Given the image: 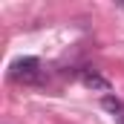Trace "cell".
Masks as SVG:
<instances>
[{"mask_svg":"<svg viewBox=\"0 0 124 124\" xmlns=\"http://www.w3.org/2000/svg\"><path fill=\"white\" fill-rule=\"evenodd\" d=\"M116 121H118V124H124V110L118 113V116H116Z\"/></svg>","mask_w":124,"mask_h":124,"instance_id":"cell-4","label":"cell"},{"mask_svg":"<svg viewBox=\"0 0 124 124\" xmlns=\"http://www.w3.org/2000/svg\"><path fill=\"white\" fill-rule=\"evenodd\" d=\"M81 81H84V87H90V90L110 93V81H107L104 75H98L95 69H84V72H81Z\"/></svg>","mask_w":124,"mask_h":124,"instance_id":"cell-2","label":"cell"},{"mask_svg":"<svg viewBox=\"0 0 124 124\" xmlns=\"http://www.w3.org/2000/svg\"><path fill=\"white\" fill-rule=\"evenodd\" d=\"M101 107H104V110H110L113 116H118V113L124 110V104L118 101V98H113V95H104V98H101Z\"/></svg>","mask_w":124,"mask_h":124,"instance_id":"cell-3","label":"cell"},{"mask_svg":"<svg viewBox=\"0 0 124 124\" xmlns=\"http://www.w3.org/2000/svg\"><path fill=\"white\" fill-rule=\"evenodd\" d=\"M15 81H23V84H35L40 81V61L38 58H17L12 63V72H9Z\"/></svg>","mask_w":124,"mask_h":124,"instance_id":"cell-1","label":"cell"}]
</instances>
